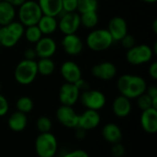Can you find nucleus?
<instances>
[{"label": "nucleus", "instance_id": "c9c22d12", "mask_svg": "<svg viewBox=\"0 0 157 157\" xmlns=\"http://www.w3.org/2000/svg\"><path fill=\"white\" fill-rule=\"evenodd\" d=\"M63 157H89V155L86 151L82 149H75L66 153Z\"/></svg>", "mask_w": 157, "mask_h": 157}, {"label": "nucleus", "instance_id": "f257e3e1", "mask_svg": "<svg viewBox=\"0 0 157 157\" xmlns=\"http://www.w3.org/2000/svg\"><path fill=\"white\" fill-rule=\"evenodd\" d=\"M117 88L120 95H122L129 99H136L139 96L145 93L147 83L145 79L140 75L125 74L119 77Z\"/></svg>", "mask_w": 157, "mask_h": 157}, {"label": "nucleus", "instance_id": "9b49d317", "mask_svg": "<svg viewBox=\"0 0 157 157\" xmlns=\"http://www.w3.org/2000/svg\"><path fill=\"white\" fill-rule=\"evenodd\" d=\"M58 122L65 128L75 129L78 123V114L73 107L61 105L56 110Z\"/></svg>", "mask_w": 157, "mask_h": 157}, {"label": "nucleus", "instance_id": "bb28decb", "mask_svg": "<svg viewBox=\"0 0 157 157\" xmlns=\"http://www.w3.org/2000/svg\"><path fill=\"white\" fill-rule=\"evenodd\" d=\"M24 36L25 39L32 44H35L38 42L41 38H42V33L40 30L39 27L37 25H32V26H28L25 27L24 30Z\"/></svg>", "mask_w": 157, "mask_h": 157}, {"label": "nucleus", "instance_id": "cd10ccee", "mask_svg": "<svg viewBox=\"0 0 157 157\" xmlns=\"http://www.w3.org/2000/svg\"><path fill=\"white\" fill-rule=\"evenodd\" d=\"M34 108V102L32 98L28 96H22L16 101V109L17 111L28 114L32 111Z\"/></svg>", "mask_w": 157, "mask_h": 157}, {"label": "nucleus", "instance_id": "b1692460", "mask_svg": "<svg viewBox=\"0 0 157 157\" xmlns=\"http://www.w3.org/2000/svg\"><path fill=\"white\" fill-rule=\"evenodd\" d=\"M17 17L16 7L7 2H0V27L6 26L14 21Z\"/></svg>", "mask_w": 157, "mask_h": 157}, {"label": "nucleus", "instance_id": "7ed1b4c3", "mask_svg": "<svg viewBox=\"0 0 157 157\" xmlns=\"http://www.w3.org/2000/svg\"><path fill=\"white\" fill-rule=\"evenodd\" d=\"M38 68L36 60H21L15 67L14 79L21 86L32 84L38 76Z\"/></svg>", "mask_w": 157, "mask_h": 157}, {"label": "nucleus", "instance_id": "ea45409f", "mask_svg": "<svg viewBox=\"0 0 157 157\" xmlns=\"http://www.w3.org/2000/svg\"><path fill=\"white\" fill-rule=\"evenodd\" d=\"M145 93L151 98H156L157 97V86H147L146 90H145Z\"/></svg>", "mask_w": 157, "mask_h": 157}, {"label": "nucleus", "instance_id": "6ab92c4d", "mask_svg": "<svg viewBox=\"0 0 157 157\" xmlns=\"http://www.w3.org/2000/svg\"><path fill=\"white\" fill-rule=\"evenodd\" d=\"M111 108L116 117L126 118L131 114L132 105L131 99H129L128 98L122 95H119L118 97L114 98Z\"/></svg>", "mask_w": 157, "mask_h": 157}, {"label": "nucleus", "instance_id": "a19ab883", "mask_svg": "<svg viewBox=\"0 0 157 157\" xmlns=\"http://www.w3.org/2000/svg\"><path fill=\"white\" fill-rule=\"evenodd\" d=\"M75 138L78 139V140H83L86 138V131L81 129V128H78L76 127L75 128Z\"/></svg>", "mask_w": 157, "mask_h": 157}, {"label": "nucleus", "instance_id": "5701e85b", "mask_svg": "<svg viewBox=\"0 0 157 157\" xmlns=\"http://www.w3.org/2000/svg\"><path fill=\"white\" fill-rule=\"evenodd\" d=\"M37 26L43 36H50L58 29V19L55 17L42 15Z\"/></svg>", "mask_w": 157, "mask_h": 157}, {"label": "nucleus", "instance_id": "dca6fc26", "mask_svg": "<svg viewBox=\"0 0 157 157\" xmlns=\"http://www.w3.org/2000/svg\"><path fill=\"white\" fill-rule=\"evenodd\" d=\"M60 74L66 83L75 84L82 78V70L74 61H65L60 67Z\"/></svg>", "mask_w": 157, "mask_h": 157}, {"label": "nucleus", "instance_id": "393cba45", "mask_svg": "<svg viewBox=\"0 0 157 157\" xmlns=\"http://www.w3.org/2000/svg\"><path fill=\"white\" fill-rule=\"evenodd\" d=\"M55 63L52 58H39L37 61L38 74L42 76H49L55 70Z\"/></svg>", "mask_w": 157, "mask_h": 157}, {"label": "nucleus", "instance_id": "c03bdc74", "mask_svg": "<svg viewBox=\"0 0 157 157\" xmlns=\"http://www.w3.org/2000/svg\"><path fill=\"white\" fill-rule=\"evenodd\" d=\"M143 2H145V3H148V4H154V3H156L157 0H142Z\"/></svg>", "mask_w": 157, "mask_h": 157}, {"label": "nucleus", "instance_id": "f704fd0d", "mask_svg": "<svg viewBox=\"0 0 157 157\" xmlns=\"http://www.w3.org/2000/svg\"><path fill=\"white\" fill-rule=\"evenodd\" d=\"M9 110V103L6 98L0 94V118L6 116Z\"/></svg>", "mask_w": 157, "mask_h": 157}, {"label": "nucleus", "instance_id": "c756f323", "mask_svg": "<svg viewBox=\"0 0 157 157\" xmlns=\"http://www.w3.org/2000/svg\"><path fill=\"white\" fill-rule=\"evenodd\" d=\"M52 128V122L49 117L41 116L36 121V129L40 133L51 132Z\"/></svg>", "mask_w": 157, "mask_h": 157}, {"label": "nucleus", "instance_id": "4c0bfd02", "mask_svg": "<svg viewBox=\"0 0 157 157\" xmlns=\"http://www.w3.org/2000/svg\"><path fill=\"white\" fill-rule=\"evenodd\" d=\"M75 85L76 86V87L79 89L80 92L86 91V90H87V89L90 88V86H89L88 82L86 80L83 79V78H80L76 83H75Z\"/></svg>", "mask_w": 157, "mask_h": 157}, {"label": "nucleus", "instance_id": "aec40b11", "mask_svg": "<svg viewBox=\"0 0 157 157\" xmlns=\"http://www.w3.org/2000/svg\"><path fill=\"white\" fill-rule=\"evenodd\" d=\"M101 135L103 139L110 144L121 143L122 140V131L119 125L116 123H107L103 126L101 131Z\"/></svg>", "mask_w": 157, "mask_h": 157}, {"label": "nucleus", "instance_id": "72a5a7b5", "mask_svg": "<svg viewBox=\"0 0 157 157\" xmlns=\"http://www.w3.org/2000/svg\"><path fill=\"white\" fill-rule=\"evenodd\" d=\"M64 12H75L77 10V0H62Z\"/></svg>", "mask_w": 157, "mask_h": 157}, {"label": "nucleus", "instance_id": "2eb2a0df", "mask_svg": "<svg viewBox=\"0 0 157 157\" xmlns=\"http://www.w3.org/2000/svg\"><path fill=\"white\" fill-rule=\"evenodd\" d=\"M91 74L94 77L102 80H112L117 75V67L111 62H102L95 64L91 69Z\"/></svg>", "mask_w": 157, "mask_h": 157}, {"label": "nucleus", "instance_id": "ddd939ff", "mask_svg": "<svg viewBox=\"0 0 157 157\" xmlns=\"http://www.w3.org/2000/svg\"><path fill=\"white\" fill-rule=\"evenodd\" d=\"M100 122H101V116L99 112L97 110L86 109L81 114H78L77 127L86 132L98 128Z\"/></svg>", "mask_w": 157, "mask_h": 157}, {"label": "nucleus", "instance_id": "37998d69", "mask_svg": "<svg viewBox=\"0 0 157 157\" xmlns=\"http://www.w3.org/2000/svg\"><path fill=\"white\" fill-rule=\"evenodd\" d=\"M153 30L156 34L157 33V19H155L153 22Z\"/></svg>", "mask_w": 157, "mask_h": 157}, {"label": "nucleus", "instance_id": "423d86ee", "mask_svg": "<svg viewBox=\"0 0 157 157\" xmlns=\"http://www.w3.org/2000/svg\"><path fill=\"white\" fill-rule=\"evenodd\" d=\"M58 151V141L52 132L39 133L35 140V152L38 157H53Z\"/></svg>", "mask_w": 157, "mask_h": 157}, {"label": "nucleus", "instance_id": "de8ad7c7", "mask_svg": "<svg viewBox=\"0 0 157 157\" xmlns=\"http://www.w3.org/2000/svg\"><path fill=\"white\" fill-rule=\"evenodd\" d=\"M1 1H3V0H0V2H1Z\"/></svg>", "mask_w": 157, "mask_h": 157}, {"label": "nucleus", "instance_id": "412c9836", "mask_svg": "<svg viewBox=\"0 0 157 157\" xmlns=\"http://www.w3.org/2000/svg\"><path fill=\"white\" fill-rule=\"evenodd\" d=\"M8 128L15 132H23L28 126V117L27 114L16 110L13 112L7 120Z\"/></svg>", "mask_w": 157, "mask_h": 157}, {"label": "nucleus", "instance_id": "c85d7f7f", "mask_svg": "<svg viewBox=\"0 0 157 157\" xmlns=\"http://www.w3.org/2000/svg\"><path fill=\"white\" fill-rule=\"evenodd\" d=\"M98 0H77V12L79 14L89 12V11H98Z\"/></svg>", "mask_w": 157, "mask_h": 157}, {"label": "nucleus", "instance_id": "20e7f679", "mask_svg": "<svg viewBox=\"0 0 157 157\" xmlns=\"http://www.w3.org/2000/svg\"><path fill=\"white\" fill-rule=\"evenodd\" d=\"M17 8V15L18 21L24 27L37 25L43 15L36 0H26Z\"/></svg>", "mask_w": 157, "mask_h": 157}, {"label": "nucleus", "instance_id": "1a4fd4ad", "mask_svg": "<svg viewBox=\"0 0 157 157\" xmlns=\"http://www.w3.org/2000/svg\"><path fill=\"white\" fill-rule=\"evenodd\" d=\"M58 19V29L63 34H75L78 31L81 27L80 14L77 11L75 12H64L63 10L59 15Z\"/></svg>", "mask_w": 157, "mask_h": 157}, {"label": "nucleus", "instance_id": "473e14b6", "mask_svg": "<svg viewBox=\"0 0 157 157\" xmlns=\"http://www.w3.org/2000/svg\"><path fill=\"white\" fill-rule=\"evenodd\" d=\"M120 41H121L122 47L127 49V50H129V49L132 48L134 45H136V40L134 39V37L132 34H129V33H127Z\"/></svg>", "mask_w": 157, "mask_h": 157}, {"label": "nucleus", "instance_id": "39448f33", "mask_svg": "<svg viewBox=\"0 0 157 157\" xmlns=\"http://www.w3.org/2000/svg\"><path fill=\"white\" fill-rule=\"evenodd\" d=\"M114 40L107 29H92L86 38V45L93 52H104L109 49Z\"/></svg>", "mask_w": 157, "mask_h": 157}, {"label": "nucleus", "instance_id": "9d476101", "mask_svg": "<svg viewBox=\"0 0 157 157\" xmlns=\"http://www.w3.org/2000/svg\"><path fill=\"white\" fill-rule=\"evenodd\" d=\"M80 91L75 84L64 83L61 86L59 89V101L61 105L73 107L79 101Z\"/></svg>", "mask_w": 157, "mask_h": 157}, {"label": "nucleus", "instance_id": "f03ea898", "mask_svg": "<svg viewBox=\"0 0 157 157\" xmlns=\"http://www.w3.org/2000/svg\"><path fill=\"white\" fill-rule=\"evenodd\" d=\"M25 27L18 21L14 20L6 26L0 27V44L4 48H13L24 36Z\"/></svg>", "mask_w": 157, "mask_h": 157}, {"label": "nucleus", "instance_id": "a18cd8bd", "mask_svg": "<svg viewBox=\"0 0 157 157\" xmlns=\"http://www.w3.org/2000/svg\"><path fill=\"white\" fill-rule=\"evenodd\" d=\"M1 88H2V86H1V83H0V91H1Z\"/></svg>", "mask_w": 157, "mask_h": 157}, {"label": "nucleus", "instance_id": "2f4dec72", "mask_svg": "<svg viewBox=\"0 0 157 157\" xmlns=\"http://www.w3.org/2000/svg\"><path fill=\"white\" fill-rule=\"evenodd\" d=\"M110 154L113 157H122L125 155V147L121 143L111 144Z\"/></svg>", "mask_w": 157, "mask_h": 157}, {"label": "nucleus", "instance_id": "e433bc0d", "mask_svg": "<svg viewBox=\"0 0 157 157\" xmlns=\"http://www.w3.org/2000/svg\"><path fill=\"white\" fill-rule=\"evenodd\" d=\"M23 57L26 60H36L38 58L34 48H27L23 52Z\"/></svg>", "mask_w": 157, "mask_h": 157}, {"label": "nucleus", "instance_id": "f3484780", "mask_svg": "<svg viewBox=\"0 0 157 157\" xmlns=\"http://www.w3.org/2000/svg\"><path fill=\"white\" fill-rule=\"evenodd\" d=\"M108 31L114 41H120L128 33V24L121 17H113L108 24Z\"/></svg>", "mask_w": 157, "mask_h": 157}, {"label": "nucleus", "instance_id": "7c9ffc66", "mask_svg": "<svg viewBox=\"0 0 157 157\" xmlns=\"http://www.w3.org/2000/svg\"><path fill=\"white\" fill-rule=\"evenodd\" d=\"M136 99H137V106L142 111L152 108V98L146 93H144L143 95L139 96Z\"/></svg>", "mask_w": 157, "mask_h": 157}, {"label": "nucleus", "instance_id": "58836bf2", "mask_svg": "<svg viewBox=\"0 0 157 157\" xmlns=\"http://www.w3.org/2000/svg\"><path fill=\"white\" fill-rule=\"evenodd\" d=\"M148 74L151 76L152 79L156 80L157 79V63L156 62H153L149 68H148Z\"/></svg>", "mask_w": 157, "mask_h": 157}, {"label": "nucleus", "instance_id": "09e8293b", "mask_svg": "<svg viewBox=\"0 0 157 157\" xmlns=\"http://www.w3.org/2000/svg\"><path fill=\"white\" fill-rule=\"evenodd\" d=\"M53 157H56V156H53Z\"/></svg>", "mask_w": 157, "mask_h": 157}, {"label": "nucleus", "instance_id": "f8f14e48", "mask_svg": "<svg viewBox=\"0 0 157 157\" xmlns=\"http://www.w3.org/2000/svg\"><path fill=\"white\" fill-rule=\"evenodd\" d=\"M61 46L66 54L70 56H76L83 52L84 42L76 33L68 34L63 35L61 40Z\"/></svg>", "mask_w": 157, "mask_h": 157}, {"label": "nucleus", "instance_id": "0eeeda50", "mask_svg": "<svg viewBox=\"0 0 157 157\" xmlns=\"http://www.w3.org/2000/svg\"><path fill=\"white\" fill-rule=\"evenodd\" d=\"M154 55L155 53L151 46L147 44H138L127 50L126 60L130 64L138 66L150 63L153 60Z\"/></svg>", "mask_w": 157, "mask_h": 157}, {"label": "nucleus", "instance_id": "4be33fe9", "mask_svg": "<svg viewBox=\"0 0 157 157\" xmlns=\"http://www.w3.org/2000/svg\"><path fill=\"white\" fill-rule=\"evenodd\" d=\"M43 15L59 17L63 11L62 0H37Z\"/></svg>", "mask_w": 157, "mask_h": 157}, {"label": "nucleus", "instance_id": "a211bd4d", "mask_svg": "<svg viewBox=\"0 0 157 157\" xmlns=\"http://www.w3.org/2000/svg\"><path fill=\"white\" fill-rule=\"evenodd\" d=\"M142 129L149 134H155L157 132V109L150 108L142 111L140 117Z\"/></svg>", "mask_w": 157, "mask_h": 157}, {"label": "nucleus", "instance_id": "8fccbe9b", "mask_svg": "<svg viewBox=\"0 0 157 157\" xmlns=\"http://www.w3.org/2000/svg\"><path fill=\"white\" fill-rule=\"evenodd\" d=\"M36 1H37V0H36Z\"/></svg>", "mask_w": 157, "mask_h": 157}, {"label": "nucleus", "instance_id": "6e6552de", "mask_svg": "<svg viewBox=\"0 0 157 157\" xmlns=\"http://www.w3.org/2000/svg\"><path fill=\"white\" fill-rule=\"evenodd\" d=\"M79 101L86 108V109L99 111L105 107L107 98L100 90L89 88L80 93Z\"/></svg>", "mask_w": 157, "mask_h": 157}, {"label": "nucleus", "instance_id": "49530a36", "mask_svg": "<svg viewBox=\"0 0 157 157\" xmlns=\"http://www.w3.org/2000/svg\"><path fill=\"white\" fill-rule=\"evenodd\" d=\"M0 49H1V44H0Z\"/></svg>", "mask_w": 157, "mask_h": 157}, {"label": "nucleus", "instance_id": "a878e982", "mask_svg": "<svg viewBox=\"0 0 157 157\" xmlns=\"http://www.w3.org/2000/svg\"><path fill=\"white\" fill-rule=\"evenodd\" d=\"M80 22H81V26H83L86 29H95L98 23V11H89L80 14Z\"/></svg>", "mask_w": 157, "mask_h": 157}, {"label": "nucleus", "instance_id": "4468645a", "mask_svg": "<svg viewBox=\"0 0 157 157\" xmlns=\"http://www.w3.org/2000/svg\"><path fill=\"white\" fill-rule=\"evenodd\" d=\"M34 49L38 58H52L57 51V43L50 36H42V38L35 43Z\"/></svg>", "mask_w": 157, "mask_h": 157}, {"label": "nucleus", "instance_id": "79ce46f5", "mask_svg": "<svg viewBox=\"0 0 157 157\" xmlns=\"http://www.w3.org/2000/svg\"><path fill=\"white\" fill-rule=\"evenodd\" d=\"M3 1L9 3L10 5H12L13 6H15V7L17 8V7L20 6L26 0H3Z\"/></svg>", "mask_w": 157, "mask_h": 157}]
</instances>
